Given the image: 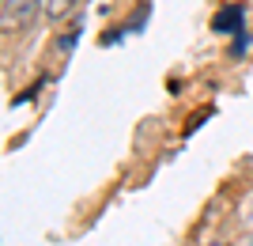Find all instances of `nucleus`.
Wrapping results in <instances>:
<instances>
[{
    "label": "nucleus",
    "mask_w": 253,
    "mask_h": 246,
    "mask_svg": "<svg viewBox=\"0 0 253 246\" xmlns=\"http://www.w3.org/2000/svg\"><path fill=\"white\" fill-rule=\"evenodd\" d=\"M38 11H42V0H4V15L0 19L11 31V27H27Z\"/></svg>",
    "instance_id": "f257e3e1"
},
{
    "label": "nucleus",
    "mask_w": 253,
    "mask_h": 246,
    "mask_svg": "<svg viewBox=\"0 0 253 246\" xmlns=\"http://www.w3.org/2000/svg\"><path fill=\"white\" fill-rule=\"evenodd\" d=\"M211 31H215V34H246V4L223 8L219 15L211 19Z\"/></svg>",
    "instance_id": "f03ea898"
},
{
    "label": "nucleus",
    "mask_w": 253,
    "mask_h": 246,
    "mask_svg": "<svg viewBox=\"0 0 253 246\" xmlns=\"http://www.w3.org/2000/svg\"><path fill=\"white\" fill-rule=\"evenodd\" d=\"M45 4H49V15H61L68 8V0H45Z\"/></svg>",
    "instance_id": "7ed1b4c3"
}]
</instances>
